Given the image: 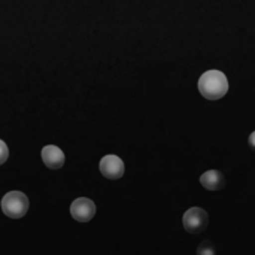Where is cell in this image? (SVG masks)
<instances>
[{"label": "cell", "instance_id": "1", "mask_svg": "<svg viewBox=\"0 0 255 255\" xmlns=\"http://www.w3.org/2000/svg\"><path fill=\"white\" fill-rule=\"evenodd\" d=\"M199 91L208 100H220L229 91L227 76L217 69L205 72L199 79Z\"/></svg>", "mask_w": 255, "mask_h": 255}, {"label": "cell", "instance_id": "2", "mask_svg": "<svg viewBox=\"0 0 255 255\" xmlns=\"http://www.w3.org/2000/svg\"><path fill=\"white\" fill-rule=\"evenodd\" d=\"M1 211L7 218L18 220L22 218L30 206L28 197L21 191H9L1 199Z\"/></svg>", "mask_w": 255, "mask_h": 255}, {"label": "cell", "instance_id": "3", "mask_svg": "<svg viewBox=\"0 0 255 255\" xmlns=\"http://www.w3.org/2000/svg\"><path fill=\"white\" fill-rule=\"evenodd\" d=\"M184 229L191 235H199L206 230L209 224V215L202 208H191L182 217Z\"/></svg>", "mask_w": 255, "mask_h": 255}, {"label": "cell", "instance_id": "4", "mask_svg": "<svg viewBox=\"0 0 255 255\" xmlns=\"http://www.w3.org/2000/svg\"><path fill=\"white\" fill-rule=\"evenodd\" d=\"M70 215L78 223H88L96 215V203L87 197H79L70 205Z\"/></svg>", "mask_w": 255, "mask_h": 255}, {"label": "cell", "instance_id": "5", "mask_svg": "<svg viewBox=\"0 0 255 255\" xmlns=\"http://www.w3.org/2000/svg\"><path fill=\"white\" fill-rule=\"evenodd\" d=\"M99 169L102 172V175L108 179H120L123 178L124 175V170H126V166H124V161L118 157V155H114V154H108L105 155L102 160H100V164H99Z\"/></svg>", "mask_w": 255, "mask_h": 255}, {"label": "cell", "instance_id": "6", "mask_svg": "<svg viewBox=\"0 0 255 255\" xmlns=\"http://www.w3.org/2000/svg\"><path fill=\"white\" fill-rule=\"evenodd\" d=\"M42 160L45 163V166L48 169H52V170H57V169H61L64 166V152L55 146V145H46L43 146L42 149Z\"/></svg>", "mask_w": 255, "mask_h": 255}, {"label": "cell", "instance_id": "7", "mask_svg": "<svg viewBox=\"0 0 255 255\" xmlns=\"http://www.w3.org/2000/svg\"><path fill=\"white\" fill-rule=\"evenodd\" d=\"M200 184L209 191H218L226 187V176L220 170H208L200 176Z\"/></svg>", "mask_w": 255, "mask_h": 255}, {"label": "cell", "instance_id": "8", "mask_svg": "<svg viewBox=\"0 0 255 255\" xmlns=\"http://www.w3.org/2000/svg\"><path fill=\"white\" fill-rule=\"evenodd\" d=\"M196 254L197 255H217V250H215V247H214V244H212V242H209V241H205V242H202V244L199 245V248H197Z\"/></svg>", "mask_w": 255, "mask_h": 255}, {"label": "cell", "instance_id": "9", "mask_svg": "<svg viewBox=\"0 0 255 255\" xmlns=\"http://www.w3.org/2000/svg\"><path fill=\"white\" fill-rule=\"evenodd\" d=\"M7 157H9V148L3 140H0V166L7 160Z\"/></svg>", "mask_w": 255, "mask_h": 255}, {"label": "cell", "instance_id": "10", "mask_svg": "<svg viewBox=\"0 0 255 255\" xmlns=\"http://www.w3.org/2000/svg\"><path fill=\"white\" fill-rule=\"evenodd\" d=\"M248 143H250L251 149L255 151V131H253V133L250 134V137H248Z\"/></svg>", "mask_w": 255, "mask_h": 255}]
</instances>
